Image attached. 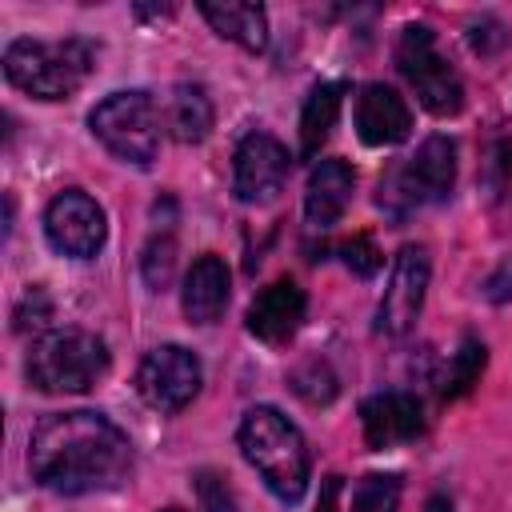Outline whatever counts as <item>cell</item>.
Here are the masks:
<instances>
[{"label": "cell", "instance_id": "cell-1", "mask_svg": "<svg viewBox=\"0 0 512 512\" xmlns=\"http://www.w3.org/2000/svg\"><path fill=\"white\" fill-rule=\"evenodd\" d=\"M28 468L40 488L60 496L108 492L132 476V444L100 412H56L36 424L28 440Z\"/></svg>", "mask_w": 512, "mask_h": 512}, {"label": "cell", "instance_id": "cell-2", "mask_svg": "<svg viewBox=\"0 0 512 512\" xmlns=\"http://www.w3.org/2000/svg\"><path fill=\"white\" fill-rule=\"evenodd\" d=\"M240 452L244 460L260 472V480L268 484V492L284 504H296L312 480V452L304 432L272 404H256L244 412L240 428H236Z\"/></svg>", "mask_w": 512, "mask_h": 512}, {"label": "cell", "instance_id": "cell-3", "mask_svg": "<svg viewBox=\"0 0 512 512\" xmlns=\"http://www.w3.org/2000/svg\"><path fill=\"white\" fill-rule=\"evenodd\" d=\"M96 64V48L80 36L68 40H12L4 48V76L36 100H68L80 92Z\"/></svg>", "mask_w": 512, "mask_h": 512}, {"label": "cell", "instance_id": "cell-4", "mask_svg": "<svg viewBox=\"0 0 512 512\" xmlns=\"http://www.w3.org/2000/svg\"><path fill=\"white\" fill-rule=\"evenodd\" d=\"M108 372V344L88 328H52L32 340L28 380L40 392H88Z\"/></svg>", "mask_w": 512, "mask_h": 512}, {"label": "cell", "instance_id": "cell-5", "mask_svg": "<svg viewBox=\"0 0 512 512\" xmlns=\"http://www.w3.org/2000/svg\"><path fill=\"white\" fill-rule=\"evenodd\" d=\"M160 104L152 100V92L144 88H128V92H112L104 96L92 112H88V128L92 136L120 160L128 164H152L156 148H160Z\"/></svg>", "mask_w": 512, "mask_h": 512}, {"label": "cell", "instance_id": "cell-6", "mask_svg": "<svg viewBox=\"0 0 512 512\" xmlns=\"http://www.w3.org/2000/svg\"><path fill=\"white\" fill-rule=\"evenodd\" d=\"M396 68L412 84L416 100L432 116H456L464 108V80L460 72L436 52V36L424 24H408L396 44Z\"/></svg>", "mask_w": 512, "mask_h": 512}, {"label": "cell", "instance_id": "cell-7", "mask_svg": "<svg viewBox=\"0 0 512 512\" xmlns=\"http://www.w3.org/2000/svg\"><path fill=\"white\" fill-rule=\"evenodd\" d=\"M456 184V144L448 136H428L412 160H404L388 180H380V208L404 216L408 208L436 204Z\"/></svg>", "mask_w": 512, "mask_h": 512}, {"label": "cell", "instance_id": "cell-8", "mask_svg": "<svg viewBox=\"0 0 512 512\" xmlns=\"http://www.w3.org/2000/svg\"><path fill=\"white\" fill-rule=\"evenodd\" d=\"M200 380H204V368H200L196 352H188L184 344H160L136 368V392L156 412L188 408L192 396L200 392Z\"/></svg>", "mask_w": 512, "mask_h": 512}, {"label": "cell", "instance_id": "cell-9", "mask_svg": "<svg viewBox=\"0 0 512 512\" xmlns=\"http://www.w3.org/2000/svg\"><path fill=\"white\" fill-rule=\"evenodd\" d=\"M44 236L60 256L72 260H88L104 248L108 224H104V208L80 192V188H64L48 200L44 208Z\"/></svg>", "mask_w": 512, "mask_h": 512}, {"label": "cell", "instance_id": "cell-10", "mask_svg": "<svg viewBox=\"0 0 512 512\" xmlns=\"http://www.w3.org/2000/svg\"><path fill=\"white\" fill-rule=\"evenodd\" d=\"M288 168H292V156L272 132H248L236 144V156H232V192H236V200H244V204L272 200L284 188Z\"/></svg>", "mask_w": 512, "mask_h": 512}, {"label": "cell", "instance_id": "cell-11", "mask_svg": "<svg viewBox=\"0 0 512 512\" xmlns=\"http://www.w3.org/2000/svg\"><path fill=\"white\" fill-rule=\"evenodd\" d=\"M424 292H428V256H424V248L404 244L392 260L388 288H384L380 308H376V332L408 336L420 308H424Z\"/></svg>", "mask_w": 512, "mask_h": 512}, {"label": "cell", "instance_id": "cell-12", "mask_svg": "<svg viewBox=\"0 0 512 512\" xmlns=\"http://www.w3.org/2000/svg\"><path fill=\"white\" fill-rule=\"evenodd\" d=\"M304 308H308L304 288H300L296 280L280 276V280H272L268 288H260L256 300L248 304V332H252L260 344L280 348V344H288V340L300 332Z\"/></svg>", "mask_w": 512, "mask_h": 512}, {"label": "cell", "instance_id": "cell-13", "mask_svg": "<svg viewBox=\"0 0 512 512\" xmlns=\"http://www.w3.org/2000/svg\"><path fill=\"white\" fill-rule=\"evenodd\" d=\"M356 132L368 148L400 144L412 132L408 100L388 84H364L360 96H356Z\"/></svg>", "mask_w": 512, "mask_h": 512}, {"label": "cell", "instance_id": "cell-14", "mask_svg": "<svg viewBox=\"0 0 512 512\" xmlns=\"http://www.w3.org/2000/svg\"><path fill=\"white\" fill-rule=\"evenodd\" d=\"M360 424H364V440L368 448H396L408 444L412 436H420V404L408 392H376L360 404Z\"/></svg>", "mask_w": 512, "mask_h": 512}, {"label": "cell", "instance_id": "cell-15", "mask_svg": "<svg viewBox=\"0 0 512 512\" xmlns=\"http://www.w3.org/2000/svg\"><path fill=\"white\" fill-rule=\"evenodd\" d=\"M352 188H356V172L344 160H320L308 172V188H304V216L312 228H332L340 224V216L352 204Z\"/></svg>", "mask_w": 512, "mask_h": 512}, {"label": "cell", "instance_id": "cell-16", "mask_svg": "<svg viewBox=\"0 0 512 512\" xmlns=\"http://www.w3.org/2000/svg\"><path fill=\"white\" fill-rule=\"evenodd\" d=\"M228 292H232V276H228L224 256H216V252L196 256L184 276V292H180L184 316L192 324H216L220 312L228 308Z\"/></svg>", "mask_w": 512, "mask_h": 512}, {"label": "cell", "instance_id": "cell-17", "mask_svg": "<svg viewBox=\"0 0 512 512\" xmlns=\"http://www.w3.org/2000/svg\"><path fill=\"white\" fill-rule=\"evenodd\" d=\"M200 16L212 24L216 36L236 40L248 52H264L268 48V12H264V4H240V0L212 4V0H200Z\"/></svg>", "mask_w": 512, "mask_h": 512}, {"label": "cell", "instance_id": "cell-18", "mask_svg": "<svg viewBox=\"0 0 512 512\" xmlns=\"http://www.w3.org/2000/svg\"><path fill=\"white\" fill-rule=\"evenodd\" d=\"M160 116H164V128L172 132V140L180 144H200L212 128V100L200 84H176L164 104H160Z\"/></svg>", "mask_w": 512, "mask_h": 512}, {"label": "cell", "instance_id": "cell-19", "mask_svg": "<svg viewBox=\"0 0 512 512\" xmlns=\"http://www.w3.org/2000/svg\"><path fill=\"white\" fill-rule=\"evenodd\" d=\"M340 100H344V84H336V80L316 84L308 92L304 112H300V156H316L320 152V144L328 140V132L336 124Z\"/></svg>", "mask_w": 512, "mask_h": 512}, {"label": "cell", "instance_id": "cell-20", "mask_svg": "<svg viewBox=\"0 0 512 512\" xmlns=\"http://www.w3.org/2000/svg\"><path fill=\"white\" fill-rule=\"evenodd\" d=\"M400 508V476L392 472H368L352 488L348 512H396Z\"/></svg>", "mask_w": 512, "mask_h": 512}, {"label": "cell", "instance_id": "cell-21", "mask_svg": "<svg viewBox=\"0 0 512 512\" xmlns=\"http://www.w3.org/2000/svg\"><path fill=\"white\" fill-rule=\"evenodd\" d=\"M140 268H144V280H148V288H164L168 280H172V268H176V236L172 232H156L152 240H148V248H144V260H140Z\"/></svg>", "mask_w": 512, "mask_h": 512}, {"label": "cell", "instance_id": "cell-22", "mask_svg": "<svg viewBox=\"0 0 512 512\" xmlns=\"http://www.w3.org/2000/svg\"><path fill=\"white\" fill-rule=\"evenodd\" d=\"M484 372V344L480 340H464L460 352L452 356V372H448V384H444V396H460L476 384V376Z\"/></svg>", "mask_w": 512, "mask_h": 512}, {"label": "cell", "instance_id": "cell-23", "mask_svg": "<svg viewBox=\"0 0 512 512\" xmlns=\"http://www.w3.org/2000/svg\"><path fill=\"white\" fill-rule=\"evenodd\" d=\"M292 388H296L308 404H328V400L336 396V376L328 372L324 360H308V364H300V368L292 372Z\"/></svg>", "mask_w": 512, "mask_h": 512}, {"label": "cell", "instance_id": "cell-24", "mask_svg": "<svg viewBox=\"0 0 512 512\" xmlns=\"http://www.w3.org/2000/svg\"><path fill=\"white\" fill-rule=\"evenodd\" d=\"M340 252H344V264H348L356 276H372V272L380 268V252H376V244H372L368 236H356V240H348Z\"/></svg>", "mask_w": 512, "mask_h": 512}, {"label": "cell", "instance_id": "cell-25", "mask_svg": "<svg viewBox=\"0 0 512 512\" xmlns=\"http://www.w3.org/2000/svg\"><path fill=\"white\" fill-rule=\"evenodd\" d=\"M500 44H504V28H500L496 20H480V24L472 28V48H476V52L488 56V52H496Z\"/></svg>", "mask_w": 512, "mask_h": 512}, {"label": "cell", "instance_id": "cell-26", "mask_svg": "<svg viewBox=\"0 0 512 512\" xmlns=\"http://www.w3.org/2000/svg\"><path fill=\"white\" fill-rule=\"evenodd\" d=\"M216 476H200V496H204V512H232V500H228V492L220 488L216 492V484H212Z\"/></svg>", "mask_w": 512, "mask_h": 512}, {"label": "cell", "instance_id": "cell-27", "mask_svg": "<svg viewBox=\"0 0 512 512\" xmlns=\"http://www.w3.org/2000/svg\"><path fill=\"white\" fill-rule=\"evenodd\" d=\"M336 492H340V476H328V480H324V496H320L316 512H336Z\"/></svg>", "mask_w": 512, "mask_h": 512}, {"label": "cell", "instance_id": "cell-28", "mask_svg": "<svg viewBox=\"0 0 512 512\" xmlns=\"http://www.w3.org/2000/svg\"><path fill=\"white\" fill-rule=\"evenodd\" d=\"M424 512H452V500H448V496H432V500L424 504Z\"/></svg>", "mask_w": 512, "mask_h": 512}, {"label": "cell", "instance_id": "cell-29", "mask_svg": "<svg viewBox=\"0 0 512 512\" xmlns=\"http://www.w3.org/2000/svg\"><path fill=\"white\" fill-rule=\"evenodd\" d=\"M164 512H180V508H164Z\"/></svg>", "mask_w": 512, "mask_h": 512}]
</instances>
